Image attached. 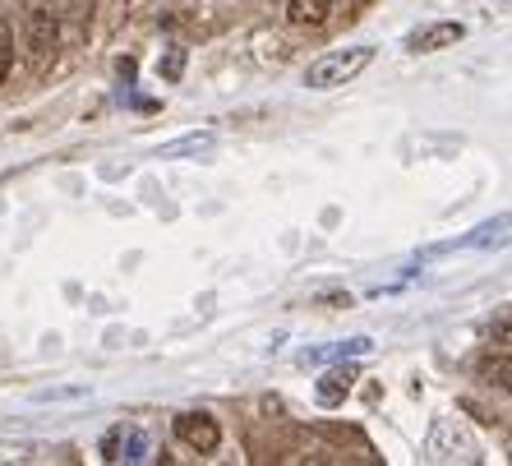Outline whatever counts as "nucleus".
Wrapping results in <instances>:
<instances>
[{
  "label": "nucleus",
  "mask_w": 512,
  "mask_h": 466,
  "mask_svg": "<svg viewBox=\"0 0 512 466\" xmlns=\"http://www.w3.org/2000/svg\"><path fill=\"white\" fill-rule=\"evenodd\" d=\"M19 47H24L28 70H42L60 47V10L51 0H33L24 10V33H19Z\"/></svg>",
  "instance_id": "1"
},
{
  "label": "nucleus",
  "mask_w": 512,
  "mask_h": 466,
  "mask_svg": "<svg viewBox=\"0 0 512 466\" xmlns=\"http://www.w3.org/2000/svg\"><path fill=\"white\" fill-rule=\"evenodd\" d=\"M374 60V47H342V51H328V56L310 60V70H305V88L314 93H328V88H342L351 84L365 65Z\"/></svg>",
  "instance_id": "2"
},
{
  "label": "nucleus",
  "mask_w": 512,
  "mask_h": 466,
  "mask_svg": "<svg viewBox=\"0 0 512 466\" xmlns=\"http://www.w3.org/2000/svg\"><path fill=\"white\" fill-rule=\"evenodd\" d=\"M176 439L199 457H213L222 448V425L208 411H185V416H176Z\"/></svg>",
  "instance_id": "3"
},
{
  "label": "nucleus",
  "mask_w": 512,
  "mask_h": 466,
  "mask_svg": "<svg viewBox=\"0 0 512 466\" xmlns=\"http://www.w3.org/2000/svg\"><path fill=\"white\" fill-rule=\"evenodd\" d=\"M462 37H466L462 19H443V24H429V28H420V33L406 37V51H416V56H434V51H443V47H457Z\"/></svg>",
  "instance_id": "4"
},
{
  "label": "nucleus",
  "mask_w": 512,
  "mask_h": 466,
  "mask_svg": "<svg viewBox=\"0 0 512 466\" xmlns=\"http://www.w3.org/2000/svg\"><path fill=\"white\" fill-rule=\"evenodd\" d=\"M328 14H333V0H286V19L296 28H319L328 24Z\"/></svg>",
  "instance_id": "5"
},
{
  "label": "nucleus",
  "mask_w": 512,
  "mask_h": 466,
  "mask_svg": "<svg viewBox=\"0 0 512 466\" xmlns=\"http://www.w3.org/2000/svg\"><path fill=\"white\" fill-rule=\"evenodd\" d=\"M351 383H356V370H351V365H346V370H328L319 379V402L323 407H337V402L351 393Z\"/></svg>",
  "instance_id": "6"
},
{
  "label": "nucleus",
  "mask_w": 512,
  "mask_h": 466,
  "mask_svg": "<svg viewBox=\"0 0 512 466\" xmlns=\"http://www.w3.org/2000/svg\"><path fill=\"white\" fill-rule=\"evenodd\" d=\"M14 51H19V42H14V24L0 14V88L10 84V70H14Z\"/></svg>",
  "instance_id": "7"
},
{
  "label": "nucleus",
  "mask_w": 512,
  "mask_h": 466,
  "mask_svg": "<svg viewBox=\"0 0 512 466\" xmlns=\"http://www.w3.org/2000/svg\"><path fill=\"white\" fill-rule=\"evenodd\" d=\"M351 5H365V0H351Z\"/></svg>",
  "instance_id": "8"
}]
</instances>
